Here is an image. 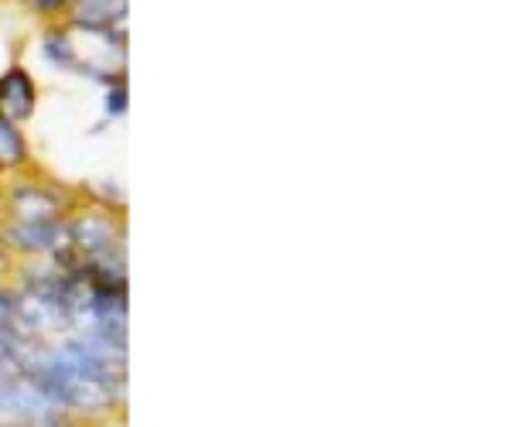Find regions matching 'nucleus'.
Here are the masks:
<instances>
[{"mask_svg":"<svg viewBox=\"0 0 512 427\" xmlns=\"http://www.w3.org/2000/svg\"><path fill=\"white\" fill-rule=\"evenodd\" d=\"M123 11H127V0H82L76 11V24L89 31L110 28L113 21L123 18Z\"/></svg>","mask_w":512,"mask_h":427,"instance_id":"f03ea898","label":"nucleus"},{"mask_svg":"<svg viewBox=\"0 0 512 427\" xmlns=\"http://www.w3.org/2000/svg\"><path fill=\"white\" fill-rule=\"evenodd\" d=\"M35 4L41 7V11H52V7H59L62 0H35Z\"/></svg>","mask_w":512,"mask_h":427,"instance_id":"39448f33","label":"nucleus"},{"mask_svg":"<svg viewBox=\"0 0 512 427\" xmlns=\"http://www.w3.org/2000/svg\"><path fill=\"white\" fill-rule=\"evenodd\" d=\"M0 100H4V110L11 117H28L31 106H35V86L21 69H11L0 82Z\"/></svg>","mask_w":512,"mask_h":427,"instance_id":"f257e3e1","label":"nucleus"},{"mask_svg":"<svg viewBox=\"0 0 512 427\" xmlns=\"http://www.w3.org/2000/svg\"><path fill=\"white\" fill-rule=\"evenodd\" d=\"M24 158V141L14 130V123L7 117H0V161L4 164H18Z\"/></svg>","mask_w":512,"mask_h":427,"instance_id":"7ed1b4c3","label":"nucleus"},{"mask_svg":"<svg viewBox=\"0 0 512 427\" xmlns=\"http://www.w3.org/2000/svg\"><path fill=\"white\" fill-rule=\"evenodd\" d=\"M55 233H59V229H55L52 223H45V219H35V223L21 226L14 236L21 240V246H52Z\"/></svg>","mask_w":512,"mask_h":427,"instance_id":"20e7f679","label":"nucleus"}]
</instances>
